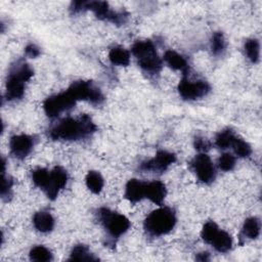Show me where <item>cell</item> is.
Here are the masks:
<instances>
[{
  "mask_svg": "<svg viewBox=\"0 0 262 262\" xmlns=\"http://www.w3.org/2000/svg\"><path fill=\"white\" fill-rule=\"evenodd\" d=\"M97 130V126L88 115L79 118H64L48 130L52 140L76 141L90 137Z\"/></svg>",
  "mask_w": 262,
  "mask_h": 262,
  "instance_id": "6da1fadb",
  "label": "cell"
},
{
  "mask_svg": "<svg viewBox=\"0 0 262 262\" xmlns=\"http://www.w3.org/2000/svg\"><path fill=\"white\" fill-rule=\"evenodd\" d=\"M33 69L26 61L18 60L12 64L6 79L5 98L8 101L23 98L26 83L33 77Z\"/></svg>",
  "mask_w": 262,
  "mask_h": 262,
  "instance_id": "7a4b0ae2",
  "label": "cell"
},
{
  "mask_svg": "<svg viewBox=\"0 0 262 262\" xmlns=\"http://www.w3.org/2000/svg\"><path fill=\"white\" fill-rule=\"evenodd\" d=\"M176 221V213L172 208L160 207L146 216L143 228L148 235L158 237L169 233L174 228Z\"/></svg>",
  "mask_w": 262,
  "mask_h": 262,
  "instance_id": "3957f363",
  "label": "cell"
},
{
  "mask_svg": "<svg viewBox=\"0 0 262 262\" xmlns=\"http://www.w3.org/2000/svg\"><path fill=\"white\" fill-rule=\"evenodd\" d=\"M72 13H78L85 10L92 11L99 19L107 20L118 26L126 23L128 13L125 11H115L111 9L105 1H74L70 6Z\"/></svg>",
  "mask_w": 262,
  "mask_h": 262,
  "instance_id": "277c9868",
  "label": "cell"
},
{
  "mask_svg": "<svg viewBox=\"0 0 262 262\" xmlns=\"http://www.w3.org/2000/svg\"><path fill=\"white\" fill-rule=\"evenodd\" d=\"M138 66L150 75L158 74L163 67V60L157 52V48L151 40L136 41L131 48Z\"/></svg>",
  "mask_w": 262,
  "mask_h": 262,
  "instance_id": "5b68a950",
  "label": "cell"
},
{
  "mask_svg": "<svg viewBox=\"0 0 262 262\" xmlns=\"http://www.w3.org/2000/svg\"><path fill=\"white\" fill-rule=\"evenodd\" d=\"M97 219L112 238H119L130 228L129 219L108 208H99L96 212Z\"/></svg>",
  "mask_w": 262,
  "mask_h": 262,
  "instance_id": "8992f818",
  "label": "cell"
},
{
  "mask_svg": "<svg viewBox=\"0 0 262 262\" xmlns=\"http://www.w3.org/2000/svg\"><path fill=\"white\" fill-rule=\"evenodd\" d=\"M201 237L219 253H226L232 247V238L230 234L225 230L220 229L214 221H207L203 225Z\"/></svg>",
  "mask_w": 262,
  "mask_h": 262,
  "instance_id": "52a82bcc",
  "label": "cell"
},
{
  "mask_svg": "<svg viewBox=\"0 0 262 262\" xmlns=\"http://www.w3.org/2000/svg\"><path fill=\"white\" fill-rule=\"evenodd\" d=\"M68 90L77 101L85 100L92 104H100L104 100L101 90L91 81H75L70 85Z\"/></svg>",
  "mask_w": 262,
  "mask_h": 262,
  "instance_id": "ba28073f",
  "label": "cell"
},
{
  "mask_svg": "<svg viewBox=\"0 0 262 262\" xmlns=\"http://www.w3.org/2000/svg\"><path fill=\"white\" fill-rule=\"evenodd\" d=\"M76 102V98L67 89L66 91L47 97L43 102V108L47 117L56 118L61 113L73 108Z\"/></svg>",
  "mask_w": 262,
  "mask_h": 262,
  "instance_id": "9c48e42d",
  "label": "cell"
},
{
  "mask_svg": "<svg viewBox=\"0 0 262 262\" xmlns=\"http://www.w3.org/2000/svg\"><path fill=\"white\" fill-rule=\"evenodd\" d=\"M177 90L184 100H195L206 96L210 92L211 86L204 80L190 81L187 76H183L177 86Z\"/></svg>",
  "mask_w": 262,
  "mask_h": 262,
  "instance_id": "30bf717a",
  "label": "cell"
},
{
  "mask_svg": "<svg viewBox=\"0 0 262 262\" xmlns=\"http://www.w3.org/2000/svg\"><path fill=\"white\" fill-rule=\"evenodd\" d=\"M190 168L202 183L210 184L215 180L216 169L211 158L206 152L196 155L190 162Z\"/></svg>",
  "mask_w": 262,
  "mask_h": 262,
  "instance_id": "8fae6325",
  "label": "cell"
},
{
  "mask_svg": "<svg viewBox=\"0 0 262 262\" xmlns=\"http://www.w3.org/2000/svg\"><path fill=\"white\" fill-rule=\"evenodd\" d=\"M176 161V156L173 152L161 149L158 150L154 158L142 162L139 165V170L143 172L163 173Z\"/></svg>",
  "mask_w": 262,
  "mask_h": 262,
  "instance_id": "7c38bea8",
  "label": "cell"
},
{
  "mask_svg": "<svg viewBox=\"0 0 262 262\" xmlns=\"http://www.w3.org/2000/svg\"><path fill=\"white\" fill-rule=\"evenodd\" d=\"M68 183V173L60 167L56 166L51 171H49L48 181L43 189L45 194L49 200H55L61 189L66 187Z\"/></svg>",
  "mask_w": 262,
  "mask_h": 262,
  "instance_id": "4fadbf2b",
  "label": "cell"
},
{
  "mask_svg": "<svg viewBox=\"0 0 262 262\" xmlns=\"http://www.w3.org/2000/svg\"><path fill=\"white\" fill-rule=\"evenodd\" d=\"M35 145V139L33 136L28 134H18L13 135L9 140V148L11 155L18 159L23 160L30 155Z\"/></svg>",
  "mask_w": 262,
  "mask_h": 262,
  "instance_id": "5bb4252c",
  "label": "cell"
},
{
  "mask_svg": "<svg viewBox=\"0 0 262 262\" xmlns=\"http://www.w3.org/2000/svg\"><path fill=\"white\" fill-rule=\"evenodd\" d=\"M167 195L166 185L160 180H152L145 182V199L151 203L162 206Z\"/></svg>",
  "mask_w": 262,
  "mask_h": 262,
  "instance_id": "9a60e30c",
  "label": "cell"
},
{
  "mask_svg": "<svg viewBox=\"0 0 262 262\" xmlns=\"http://www.w3.org/2000/svg\"><path fill=\"white\" fill-rule=\"evenodd\" d=\"M125 198L132 204L145 199V182L138 179H130L125 186Z\"/></svg>",
  "mask_w": 262,
  "mask_h": 262,
  "instance_id": "2e32d148",
  "label": "cell"
},
{
  "mask_svg": "<svg viewBox=\"0 0 262 262\" xmlns=\"http://www.w3.org/2000/svg\"><path fill=\"white\" fill-rule=\"evenodd\" d=\"M164 61L174 71H179L183 76H187L189 71V66L185 57L174 50H167L163 57Z\"/></svg>",
  "mask_w": 262,
  "mask_h": 262,
  "instance_id": "e0dca14e",
  "label": "cell"
},
{
  "mask_svg": "<svg viewBox=\"0 0 262 262\" xmlns=\"http://www.w3.org/2000/svg\"><path fill=\"white\" fill-rule=\"evenodd\" d=\"M54 223L55 222L53 216L47 211H39L33 216L34 227L42 233H48L52 231Z\"/></svg>",
  "mask_w": 262,
  "mask_h": 262,
  "instance_id": "ac0fdd59",
  "label": "cell"
},
{
  "mask_svg": "<svg viewBox=\"0 0 262 262\" xmlns=\"http://www.w3.org/2000/svg\"><path fill=\"white\" fill-rule=\"evenodd\" d=\"M261 230V223L257 217H250L245 220L242 230L241 236L244 238L255 239L260 235Z\"/></svg>",
  "mask_w": 262,
  "mask_h": 262,
  "instance_id": "d6986e66",
  "label": "cell"
},
{
  "mask_svg": "<svg viewBox=\"0 0 262 262\" xmlns=\"http://www.w3.org/2000/svg\"><path fill=\"white\" fill-rule=\"evenodd\" d=\"M108 59L115 66L126 67L130 62V52L124 47L115 46L108 52Z\"/></svg>",
  "mask_w": 262,
  "mask_h": 262,
  "instance_id": "ffe728a7",
  "label": "cell"
},
{
  "mask_svg": "<svg viewBox=\"0 0 262 262\" xmlns=\"http://www.w3.org/2000/svg\"><path fill=\"white\" fill-rule=\"evenodd\" d=\"M85 183L87 188L95 193L98 194L103 187L104 184V180L103 177L101 176V174L97 171H89L85 177Z\"/></svg>",
  "mask_w": 262,
  "mask_h": 262,
  "instance_id": "44dd1931",
  "label": "cell"
},
{
  "mask_svg": "<svg viewBox=\"0 0 262 262\" xmlns=\"http://www.w3.org/2000/svg\"><path fill=\"white\" fill-rule=\"evenodd\" d=\"M235 137H236V134L234 133L233 130H231L230 128L223 129L217 133L215 137V145L221 149L229 148L231 147Z\"/></svg>",
  "mask_w": 262,
  "mask_h": 262,
  "instance_id": "7402d4cb",
  "label": "cell"
},
{
  "mask_svg": "<svg viewBox=\"0 0 262 262\" xmlns=\"http://www.w3.org/2000/svg\"><path fill=\"white\" fill-rule=\"evenodd\" d=\"M70 261H93L97 258L89 251L85 245H77L72 249L70 254Z\"/></svg>",
  "mask_w": 262,
  "mask_h": 262,
  "instance_id": "603a6c76",
  "label": "cell"
},
{
  "mask_svg": "<svg viewBox=\"0 0 262 262\" xmlns=\"http://www.w3.org/2000/svg\"><path fill=\"white\" fill-rule=\"evenodd\" d=\"M244 50H245L246 56L248 57V59L251 62L257 63L259 61V59H260V43H259L258 39H255V38L248 39L245 42Z\"/></svg>",
  "mask_w": 262,
  "mask_h": 262,
  "instance_id": "cb8c5ba5",
  "label": "cell"
},
{
  "mask_svg": "<svg viewBox=\"0 0 262 262\" xmlns=\"http://www.w3.org/2000/svg\"><path fill=\"white\" fill-rule=\"evenodd\" d=\"M226 50V41L222 32H215L211 38V51L213 55H222Z\"/></svg>",
  "mask_w": 262,
  "mask_h": 262,
  "instance_id": "d4e9b609",
  "label": "cell"
},
{
  "mask_svg": "<svg viewBox=\"0 0 262 262\" xmlns=\"http://www.w3.org/2000/svg\"><path fill=\"white\" fill-rule=\"evenodd\" d=\"M231 148L233 149L234 154L239 158H248L252 154L251 145L246 140H244L242 137H239L237 135L232 142Z\"/></svg>",
  "mask_w": 262,
  "mask_h": 262,
  "instance_id": "484cf974",
  "label": "cell"
},
{
  "mask_svg": "<svg viewBox=\"0 0 262 262\" xmlns=\"http://www.w3.org/2000/svg\"><path fill=\"white\" fill-rule=\"evenodd\" d=\"M30 259L37 262H47L52 260L51 252L44 246H36L30 251Z\"/></svg>",
  "mask_w": 262,
  "mask_h": 262,
  "instance_id": "4316f807",
  "label": "cell"
},
{
  "mask_svg": "<svg viewBox=\"0 0 262 262\" xmlns=\"http://www.w3.org/2000/svg\"><path fill=\"white\" fill-rule=\"evenodd\" d=\"M49 177V171L45 168H37L32 171V180L36 186L44 189Z\"/></svg>",
  "mask_w": 262,
  "mask_h": 262,
  "instance_id": "83f0119b",
  "label": "cell"
},
{
  "mask_svg": "<svg viewBox=\"0 0 262 262\" xmlns=\"http://www.w3.org/2000/svg\"><path fill=\"white\" fill-rule=\"evenodd\" d=\"M235 162H236V159L232 154L224 152L218 159V167L225 172L231 171L235 166Z\"/></svg>",
  "mask_w": 262,
  "mask_h": 262,
  "instance_id": "f1b7e54d",
  "label": "cell"
},
{
  "mask_svg": "<svg viewBox=\"0 0 262 262\" xmlns=\"http://www.w3.org/2000/svg\"><path fill=\"white\" fill-rule=\"evenodd\" d=\"M13 180L10 176L5 175V170H2V183H1V196L7 201L11 196Z\"/></svg>",
  "mask_w": 262,
  "mask_h": 262,
  "instance_id": "f546056e",
  "label": "cell"
},
{
  "mask_svg": "<svg viewBox=\"0 0 262 262\" xmlns=\"http://www.w3.org/2000/svg\"><path fill=\"white\" fill-rule=\"evenodd\" d=\"M193 145L195 147V149L200 150L201 152H205L206 150H208L211 146V143L204 137H195L194 139V142H193Z\"/></svg>",
  "mask_w": 262,
  "mask_h": 262,
  "instance_id": "4dcf8cb0",
  "label": "cell"
},
{
  "mask_svg": "<svg viewBox=\"0 0 262 262\" xmlns=\"http://www.w3.org/2000/svg\"><path fill=\"white\" fill-rule=\"evenodd\" d=\"M25 53H26L27 56H29L31 58H36V57H38L41 54V50H40V48L37 45L31 43V44L26 46Z\"/></svg>",
  "mask_w": 262,
  "mask_h": 262,
  "instance_id": "1f68e13d",
  "label": "cell"
},
{
  "mask_svg": "<svg viewBox=\"0 0 262 262\" xmlns=\"http://www.w3.org/2000/svg\"><path fill=\"white\" fill-rule=\"evenodd\" d=\"M195 260L198 261H208L210 260V255L208 252H202V253H199L196 256H195Z\"/></svg>",
  "mask_w": 262,
  "mask_h": 262,
  "instance_id": "d6a6232c",
  "label": "cell"
}]
</instances>
